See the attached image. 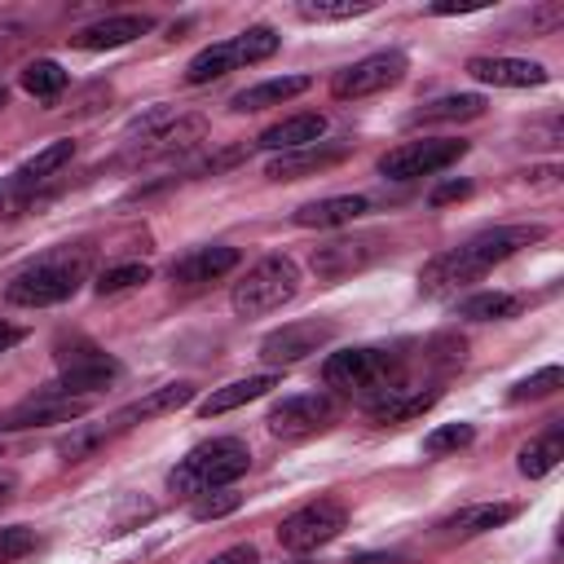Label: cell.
<instances>
[{
  "label": "cell",
  "mask_w": 564,
  "mask_h": 564,
  "mask_svg": "<svg viewBox=\"0 0 564 564\" xmlns=\"http://www.w3.org/2000/svg\"><path fill=\"white\" fill-rule=\"evenodd\" d=\"M542 225H494V229H480L471 234L467 242L432 256L423 269H419V291L441 300V295H458L463 286H471L476 278H485L494 264L511 260L516 251L542 242Z\"/></svg>",
  "instance_id": "obj_1"
},
{
  "label": "cell",
  "mask_w": 564,
  "mask_h": 564,
  "mask_svg": "<svg viewBox=\"0 0 564 564\" xmlns=\"http://www.w3.org/2000/svg\"><path fill=\"white\" fill-rule=\"evenodd\" d=\"M88 260L93 251L84 242H66L40 260H31L26 269H18L9 282H4V300L18 304V308H48V304H62L79 291V282L88 278Z\"/></svg>",
  "instance_id": "obj_2"
},
{
  "label": "cell",
  "mask_w": 564,
  "mask_h": 564,
  "mask_svg": "<svg viewBox=\"0 0 564 564\" xmlns=\"http://www.w3.org/2000/svg\"><path fill=\"white\" fill-rule=\"evenodd\" d=\"M247 467H251V445L242 436H212V441L194 445L167 471V489L181 494V498H198V494H212V489L234 485Z\"/></svg>",
  "instance_id": "obj_3"
},
{
  "label": "cell",
  "mask_w": 564,
  "mask_h": 564,
  "mask_svg": "<svg viewBox=\"0 0 564 564\" xmlns=\"http://www.w3.org/2000/svg\"><path fill=\"white\" fill-rule=\"evenodd\" d=\"M207 137V119L203 115H172L167 106L145 110L141 119H132L128 128V163H154V159H172L194 150Z\"/></svg>",
  "instance_id": "obj_4"
},
{
  "label": "cell",
  "mask_w": 564,
  "mask_h": 564,
  "mask_svg": "<svg viewBox=\"0 0 564 564\" xmlns=\"http://www.w3.org/2000/svg\"><path fill=\"white\" fill-rule=\"evenodd\" d=\"M295 291H300V264L286 251H273V256H260L242 273V282H234L229 304L238 317H264L282 304H291Z\"/></svg>",
  "instance_id": "obj_5"
},
{
  "label": "cell",
  "mask_w": 564,
  "mask_h": 564,
  "mask_svg": "<svg viewBox=\"0 0 564 564\" xmlns=\"http://www.w3.org/2000/svg\"><path fill=\"white\" fill-rule=\"evenodd\" d=\"M401 370H405V361H401V352H392V348H370V344H361V348H339V352H330L326 361H322V379H326V388H335V392H388V388H397L401 383Z\"/></svg>",
  "instance_id": "obj_6"
},
{
  "label": "cell",
  "mask_w": 564,
  "mask_h": 564,
  "mask_svg": "<svg viewBox=\"0 0 564 564\" xmlns=\"http://www.w3.org/2000/svg\"><path fill=\"white\" fill-rule=\"evenodd\" d=\"M278 48H282V35H278L273 26H247V31H238L234 40H220V44L198 48V53L185 62V84H212V79H220V75H229V70L269 62Z\"/></svg>",
  "instance_id": "obj_7"
},
{
  "label": "cell",
  "mask_w": 564,
  "mask_h": 564,
  "mask_svg": "<svg viewBox=\"0 0 564 564\" xmlns=\"http://www.w3.org/2000/svg\"><path fill=\"white\" fill-rule=\"evenodd\" d=\"M123 375V366L97 348V344H70V348H57V379L40 392L48 397H75V401H93L97 392H106L115 379Z\"/></svg>",
  "instance_id": "obj_8"
},
{
  "label": "cell",
  "mask_w": 564,
  "mask_h": 564,
  "mask_svg": "<svg viewBox=\"0 0 564 564\" xmlns=\"http://www.w3.org/2000/svg\"><path fill=\"white\" fill-rule=\"evenodd\" d=\"M410 70V57L401 48H379V53H366L357 57L352 66L335 70L330 79V97L335 101H361V97H375V93H388L405 79Z\"/></svg>",
  "instance_id": "obj_9"
},
{
  "label": "cell",
  "mask_w": 564,
  "mask_h": 564,
  "mask_svg": "<svg viewBox=\"0 0 564 564\" xmlns=\"http://www.w3.org/2000/svg\"><path fill=\"white\" fill-rule=\"evenodd\" d=\"M467 154V141L454 137H423V141H405L397 150H388L379 159V176L388 181H419V176H436L445 167H454Z\"/></svg>",
  "instance_id": "obj_10"
},
{
  "label": "cell",
  "mask_w": 564,
  "mask_h": 564,
  "mask_svg": "<svg viewBox=\"0 0 564 564\" xmlns=\"http://www.w3.org/2000/svg\"><path fill=\"white\" fill-rule=\"evenodd\" d=\"M335 419H339V401L330 392H295V397H282L264 414V427L278 441H308V436L326 432Z\"/></svg>",
  "instance_id": "obj_11"
},
{
  "label": "cell",
  "mask_w": 564,
  "mask_h": 564,
  "mask_svg": "<svg viewBox=\"0 0 564 564\" xmlns=\"http://www.w3.org/2000/svg\"><path fill=\"white\" fill-rule=\"evenodd\" d=\"M344 524H348L344 502H335V498H313V502L295 507L291 516H282L278 542H282L286 551H300V555H304V551H317V546L335 542V538L344 533Z\"/></svg>",
  "instance_id": "obj_12"
},
{
  "label": "cell",
  "mask_w": 564,
  "mask_h": 564,
  "mask_svg": "<svg viewBox=\"0 0 564 564\" xmlns=\"http://www.w3.org/2000/svg\"><path fill=\"white\" fill-rule=\"evenodd\" d=\"M383 251H388V238L375 234V229H366V234H339V238L313 247L308 269H313L322 282H339V278H352V273L370 269Z\"/></svg>",
  "instance_id": "obj_13"
},
{
  "label": "cell",
  "mask_w": 564,
  "mask_h": 564,
  "mask_svg": "<svg viewBox=\"0 0 564 564\" xmlns=\"http://www.w3.org/2000/svg\"><path fill=\"white\" fill-rule=\"evenodd\" d=\"M330 339H335V322H317V317H308V322H286V326H278V330H269V335L260 339V361H264L269 370H286V366L304 361L308 352L326 348Z\"/></svg>",
  "instance_id": "obj_14"
},
{
  "label": "cell",
  "mask_w": 564,
  "mask_h": 564,
  "mask_svg": "<svg viewBox=\"0 0 564 564\" xmlns=\"http://www.w3.org/2000/svg\"><path fill=\"white\" fill-rule=\"evenodd\" d=\"M93 401H75V397H26L22 405L0 414V432H26V427H48V423H75L88 414Z\"/></svg>",
  "instance_id": "obj_15"
},
{
  "label": "cell",
  "mask_w": 564,
  "mask_h": 564,
  "mask_svg": "<svg viewBox=\"0 0 564 564\" xmlns=\"http://www.w3.org/2000/svg\"><path fill=\"white\" fill-rule=\"evenodd\" d=\"M352 154V141H313V145H300V150H286L278 159H269L264 176L269 181H300V176H317L335 163H344Z\"/></svg>",
  "instance_id": "obj_16"
},
{
  "label": "cell",
  "mask_w": 564,
  "mask_h": 564,
  "mask_svg": "<svg viewBox=\"0 0 564 564\" xmlns=\"http://www.w3.org/2000/svg\"><path fill=\"white\" fill-rule=\"evenodd\" d=\"M238 260H242L238 247H229V242H207V247H194V251H185L181 260H172L167 278H172L176 286H207V282L234 273Z\"/></svg>",
  "instance_id": "obj_17"
},
{
  "label": "cell",
  "mask_w": 564,
  "mask_h": 564,
  "mask_svg": "<svg viewBox=\"0 0 564 564\" xmlns=\"http://www.w3.org/2000/svg\"><path fill=\"white\" fill-rule=\"evenodd\" d=\"M467 75L476 84H494V88H542L551 79V70L542 62H529V57H471L467 62Z\"/></svg>",
  "instance_id": "obj_18"
},
{
  "label": "cell",
  "mask_w": 564,
  "mask_h": 564,
  "mask_svg": "<svg viewBox=\"0 0 564 564\" xmlns=\"http://www.w3.org/2000/svg\"><path fill=\"white\" fill-rule=\"evenodd\" d=\"M194 401V383L189 379H176V383H163V388H154V392H145L141 401H132V405H123L110 423H106V432L110 436H119V432H128V427H137V423H145V419H163V414H176L181 405H189Z\"/></svg>",
  "instance_id": "obj_19"
},
{
  "label": "cell",
  "mask_w": 564,
  "mask_h": 564,
  "mask_svg": "<svg viewBox=\"0 0 564 564\" xmlns=\"http://www.w3.org/2000/svg\"><path fill=\"white\" fill-rule=\"evenodd\" d=\"M150 26H154L150 13H110V18H97V22H88L84 31H75L70 44L84 48V53H106V48H123V44H132V40L145 35Z\"/></svg>",
  "instance_id": "obj_20"
},
{
  "label": "cell",
  "mask_w": 564,
  "mask_h": 564,
  "mask_svg": "<svg viewBox=\"0 0 564 564\" xmlns=\"http://www.w3.org/2000/svg\"><path fill=\"white\" fill-rule=\"evenodd\" d=\"M366 212H370V198L366 194H330V198H313V203L295 207L291 220L300 229H339V225H352Z\"/></svg>",
  "instance_id": "obj_21"
},
{
  "label": "cell",
  "mask_w": 564,
  "mask_h": 564,
  "mask_svg": "<svg viewBox=\"0 0 564 564\" xmlns=\"http://www.w3.org/2000/svg\"><path fill=\"white\" fill-rule=\"evenodd\" d=\"M278 383H282V375H278V370H264V375H247V379H234V383H225V388H212V392L198 401V419H216V414H229V410H238V405H247V401H260V397H269Z\"/></svg>",
  "instance_id": "obj_22"
},
{
  "label": "cell",
  "mask_w": 564,
  "mask_h": 564,
  "mask_svg": "<svg viewBox=\"0 0 564 564\" xmlns=\"http://www.w3.org/2000/svg\"><path fill=\"white\" fill-rule=\"evenodd\" d=\"M322 132H326V115L304 110V115H286V119L269 123V128L256 137V145H260V150H273V154H286V150H300V145L322 141Z\"/></svg>",
  "instance_id": "obj_23"
},
{
  "label": "cell",
  "mask_w": 564,
  "mask_h": 564,
  "mask_svg": "<svg viewBox=\"0 0 564 564\" xmlns=\"http://www.w3.org/2000/svg\"><path fill=\"white\" fill-rule=\"evenodd\" d=\"M436 401H441V388L436 383H427V388L397 383V388H388V392H379L370 401V419L375 423H405V419H419L423 410H432Z\"/></svg>",
  "instance_id": "obj_24"
},
{
  "label": "cell",
  "mask_w": 564,
  "mask_h": 564,
  "mask_svg": "<svg viewBox=\"0 0 564 564\" xmlns=\"http://www.w3.org/2000/svg\"><path fill=\"white\" fill-rule=\"evenodd\" d=\"M516 511H520L516 502H471V507L445 516L436 529H441L445 538H480V533H494V529H502L507 520H516Z\"/></svg>",
  "instance_id": "obj_25"
},
{
  "label": "cell",
  "mask_w": 564,
  "mask_h": 564,
  "mask_svg": "<svg viewBox=\"0 0 564 564\" xmlns=\"http://www.w3.org/2000/svg\"><path fill=\"white\" fill-rule=\"evenodd\" d=\"M308 88H313V75H278V79H264V84L242 88L229 101V110L234 115H256V110H269V106H286L291 97H300Z\"/></svg>",
  "instance_id": "obj_26"
},
{
  "label": "cell",
  "mask_w": 564,
  "mask_h": 564,
  "mask_svg": "<svg viewBox=\"0 0 564 564\" xmlns=\"http://www.w3.org/2000/svg\"><path fill=\"white\" fill-rule=\"evenodd\" d=\"M520 313H524V295H511V291H476L454 304V317L463 322H511Z\"/></svg>",
  "instance_id": "obj_27"
},
{
  "label": "cell",
  "mask_w": 564,
  "mask_h": 564,
  "mask_svg": "<svg viewBox=\"0 0 564 564\" xmlns=\"http://www.w3.org/2000/svg\"><path fill=\"white\" fill-rule=\"evenodd\" d=\"M560 458H564V427L555 423V427H546L542 436H533V441L516 454V467H520V476L542 480V476H551V471L560 467Z\"/></svg>",
  "instance_id": "obj_28"
},
{
  "label": "cell",
  "mask_w": 564,
  "mask_h": 564,
  "mask_svg": "<svg viewBox=\"0 0 564 564\" xmlns=\"http://www.w3.org/2000/svg\"><path fill=\"white\" fill-rule=\"evenodd\" d=\"M485 115V97L480 93H445L427 106H419L410 115V123H458V119H480Z\"/></svg>",
  "instance_id": "obj_29"
},
{
  "label": "cell",
  "mask_w": 564,
  "mask_h": 564,
  "mask_svg": "<svg viewBox=\"0 0 564 564\" xmlns=\"http://www.w3.org/2000/svg\"><path fill=\"white\" fill-rule=\"evenodd\" d=\"M70 159H75V141H48L44 150H35V154L18 167V176H22V181H31V185L40 189V185H48V181L70 163Z\"/></svg>",
  "instance_id": "obj_30"
},
{
  "label": "cell",
  "mask_w": 564,
  "mask_h": 564,
  "mask_svg": "<svg viewBox=\"0 0 564 564\" xmlns=\"http://www.w3.org/2000/svg\"><path fill=\"white\" fill-rule=\"evenodd\" d=\"M18 84H22L31 97H40V101H53V97L66 88V70H62L53 57H35V62H26V66H22Z\"/></svg>",
  "instance_id": "obj_31"
},
{
  "label": "cell",
  "mask_w": 564,
  "mask_h": 564,
  "mask_svg": "<svg viewBox=\"0 0 564 564\" xmlns=\"http://www.w3.org/2000/svg\"><path fill=\"white\" fill-rule=\"evenodd\" d=\"M141 282H150V264H141V260H123V264L101 269L93 286H97V295H123V291H132V286H141Z\"/></svg>",
  "instance_id": "obj_32"
},
{
  "label": "cell",
  "mask_w": 564,
  "mask_h": 564,
  "mask_svg": "<svg viewBox=\"0 0 564 564\" xmlns=\"http://www.w3.org/2000/svg\"><path fill=\"white\" fill-rule=\"evenodd\" d=\"M370 9H375L370 0H304L295 13L304 22H344V18H361Z\"/></svg>",
  "instance_id": "obj_33"
},
{
  "label": "cell",
  "mask_w": 564,
  "mask_h": 564,
  "mask_svg": "<svg viewBox=\"0 0 564 564\" xmlns=\"http://www.w3.org/2000/svg\"><path fill=\"white\" fill-rule=\"evenodd\" d=\"M476 441V427L471 423H445V427H432L423 436V454L441 458V454H454V449H467Z\"/></svg>",
  "instance_id": "obj_34"
},
{
  "label": "cell",
  "mask_w": 564,
  "mask_h": 564,
  "mask_svg": "<svg viewBox=\"0 0 564 564\" xmlns=\"http://www.w3.org/2000/svg\"><path fill=\"white\" fill-rule=\"evenodd\" d=\"M31 207H35V185L22 181L18 172L4 176V181H0V220H13V216H22V212H31Z\"/></svg>",
  "instance_id": "obj_35"
},
{
  "label": "cell",
  "mask_w": 564,
  "mask_h": 564,
  "mask_svg": "<svg viewBox=\"0 0 564 564\" xmlns=\"http://www.w3.org/2000/svg\"><path fill=\"white\" fill-rule=\"evenodd\" d=\"M560 383H564V370H560V366H542L538 375L520 379V383H516L507 397H511V401H542V397H551Z\"/></svg>",
  "instance_id": "obj_36"
},
{
  "label": "cell",
  "mask_w": 564,
  "mask_h": 564,
  "mask_svg": "<svg viewBox=\"0 0 564 564\" xmlns=\"http://www.w3.org/2000/svg\"><path fill=\"white\" fill-rule=\"evenodd\" d=\"M238 507H242L238 494H229V489H212V494H198V498H194L189 516H194V520H220V516H229V511H238Z\"/></svg>",
  "instance_id": "obj_37"
},
{
  "label": "cell",
  "mask_w": 564,
  "mask_h": 564,
  "mask_svg": "<svg viewBox=\"0 0 564 564\" xmlns=\"http://www.w3.org/2000/svg\"><path fill=\"white\" fill-rule=\"evenodd\" d=\"M31 551H35V529H26V524H4L0 529V564H13Z\"/></svg>",
  "instance_id": "obj_38"
},
{
  "label": "cell",
  "mask_w": 564,
  "mask_h": 564,
  "mask_svg": "<svg viewBox=\"0 0 564 564\" xmlns=\"http://www.w3.org/2000/svg\"><path fill=\"white\" fill-rule=\"evenodd\" d=\"M110 97H115V88L97 79V84H88V88H79V93H75V101H70V115H75V119H88V115H97V110H101Z\"/></svg>",
  "instance_id": "obj_39"
},
{
  "label": "cell",
  "mask_w": 564,
  "mask_h": 564,
  "mask_svg": "<svg viewBox=\"0 0 564 564\" xmlns=\"http://www.w3.org/2000/svg\"><path fill=\"white\" fill-rule=\"evenodd\" d=\"M207 564H260V551L251 542H238V546H225L220 555H212Z\"/></svg>",
  "instance_id": "obj_40"
},
{
  "label": "cell",
  "mask_w": 564,
  "mask_h": 564,
  "mask_svg": "<svg viewBox=\"0 0 564 564\" xmlns=\"http://www.w3.org/2000/svg\"><path fill=\"white\" fill-rule=\"evenodd\" d=\"M22 40H26V26H22V22H0V57L18 53Z\"/></svg>",
  "instance_id": "obj_41"
},
{
  "label": "cell",
  "mask_w": 564,
  "mask_h": 564,
  "mask_svg": "<svg viewBox=\"0 0 564 564\" xmlns=\"http://www.w3.org/2000/svg\"><path fill=\"white\" fill-rule=\"evenodd\" d=\"M555 22H564V9L560 4H542V9L529 13V31H551Z\"/></svg>",
  "instance_id": "obj_42"
},
{
  "label": "cell",
  "mask_w": 564,
  "mask_h": 564,
  "mask_svg": "<svg viewBox=\"0 0 564 564\" xmlns=\"http://www.w3.org/2000/svg\"><path fill=\"white\" fill-rule=\"evenodd\" d=\"M467 194H471V185H467V181H445L441 189H432V207L454 203V198H467Z\"/></svg>",
  "instance_id": "obj_43"
},
{
  "label": "cell",
  "mask_w": 564,
  "mask_h": 564,
  "mask_svg": "<svg viewBox=\"0 0 564 564\" xmlns=\"http://www.w3.org/2000/svg\"><path fill=\"white\" fill-rule=\"evenodd\" d=\"M22 339H26V330L0 317V352H9V348H13V344H22Z\"/></svg>",
  "instance_id": "obj_44"
},
{
  "label": "cell",
  "mask_w": 564,
  "mask_h": 564,
  "mask_svg": "<svg viewBox=\"0 0 564 564\" xmlns=\"http://www.w3.org/2000/svg\"><path fill=\"white\" fill-rule=\"evenodd\" d=\"M348 564H405V560H401V555H392V551H388V555H352V560H348Z\"/></svg>",
  "instance_id": "obj_45"
},
{
  "label": "cell",
  "mask_w": 564,
  "mask_h": 564,
  "mask_svg": "<svg viewBox=\"0 0 564 564\" xmlns=\"http://www.w3.org/2000/svg\"><path fill=\"white\" fill-rule=\"evenodd\" d=\"M13 489H18V476L13 471H0V507L13 498Z\"/></svg>",
  "instance_id": "obj_46"
},
{
  "label": "cell",
  "mask_w": 564,
  "mask_h": 564,
  "mask_svg": "<svg viewBox=\"0 0 564 564\" xmlns=\"http://www.w3.org/2000/svg\"><path fill=\"white\" fill-rule=\"evenodd\" d=\"M4 101H9V88H4V84H0V110H4Z\"/></svg>",
  "instance_id": "obj_47"
},
{
  "label": "cell",
  "mask_w": 564,
  "mask_h": 564,
  "mask_svg": "<svg viewBox=\"0 0 564 564\" xmlns=\"http://www.w3.org/2000/svg\"><path fill=\"white\" fill-rule=\"evenodd\" d=\"M291 564H317V560H291Z\"/></svg>",
  "instance_id": "obj_48"
}]
</instances>
